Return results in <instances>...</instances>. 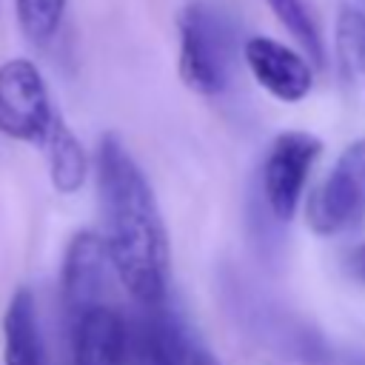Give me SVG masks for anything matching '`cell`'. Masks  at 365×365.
Segmentation results:
<instances>
[{
    "mask_svg": "<svg viewBox=\"0 0 365 365\" xmlns=\"http://www.w3.org/2000/svg\"><path fill=\"white\" fill-rule=\"evenodd\" d=\"M97 188L106 220L108 262L143 308H157L168 294V237L157 197L117 134L100 137Z\"/></svg>",
    "mask_w": 365,
    "mask_h": 365,
    "instance_id": "6da1fadb",
    "label": "cell"
},
{
    "mask_svg": "<svg viewBox=\"0 0 365 365\" xmlns=\"http://www.w3.org/2000/svg\"><path fill=\"white\" fill-rule=\"evenodd\" d=\"M365 217V137L348 143L308 194L305 222L317 237L342 234Z\"/></svg>",
    "mask_w": 365,
    "mask_h": 365,
    "instance_id": "3957f363",
    "label": "cell"
},
{
    "mask_svg": "<svg viewBox=\"0 0 365 365\" xmlns=\"http://www.w3.org/2000/svg\"><path fill=\"white\" fill-rule=\"evenodd\" d=\"M46 154H48V177L51 185L57 188V194H77L86 182V171H88V160L86 151L80 145V140L74 137V131L57 117L51 125V134L46 140Z\"/></svg>",
    "mask_w": 365,
    "mask_h": 365,
    "instance_id": "8fae6325",
    "label": "cell"
},
{
    "mask_svg": "<svg viewBox=\"0 0 365 365\" xmlns=\"http://www.w3.org/2000/svg\"><path fill=\"white\" fill-rule=\"evenodd\" d=\"M254 80L279 103H299L314 88V71L305 54L271 37H251L242 48Z\"/></svg>",
    "mask_w": 365,
    "mask_h": 365,
    "instance_id": "8992f818",
    "label": "cell"
},
{
    "mask_svg": "<svg viewBox=\"0 0 365 365\" xmlns=\"http://www.w3.org/2000/svg\"><path fill=\"white\" fill-rule=\"evenodd\" d=\"M140 322V359L143 365H217L208 348L191 334V328L163 305L145 308Z\"/></svg>",
    "mask_w": 365,
    "mask_h": 365,
    "instance_id": "9c48e42d",
    "label": "cell"
},
{
    "mask_svg": "<svg viewBox=\"0 0 365 365\" xmlns=\"http://www.w3.org/2000/svg\"><path fill=\"white\" fill-rule=\"evenodd\" d=\"M322 154V140L311 131H282L268 145L262 160V194L268 211L288 222L305 194L308 174Z\"/></svg>",
    "mask_w": 365,
    "mask_h": 365,
    "instance_id": "5b68a950",
    "label": "cell"
},
{
    "mask_svg": "<svg viewBox=\"0 0 365 365\" xmlns=\"http://www.w3.org/2000/svg\"><path fill=\"white\" fill-rule=\"evenodd\" d=\"M106 262H108V251H106V240L100 234L80 231L71 237L66 257H63V274H60L63 308H66L68 319H74L86 308L103 302L100 297H103Z\"/></svg>",
    "mask_w": 365,
    "mask_h": 365,
    "instance_id": "ba28073f",
    "label": "cell"
},
{
    "mask_svg": "<svg viewBox=\"0 0 365 365\" xmlns=\"http://www.w3.org/2000/svg\"><path fill=\"white\" fill-rule=\"evenodd\" d=\"M334 46L342 68L351 80L365 86V11L356 6H342L336 14Z\"/></svg>",
    "mask_w": 365,
    "mask_h": 365,
    "instance_id": "4fadbf2b",
    "label": "cell"
},
{
    "mask_svg": "<svg viewBox=\"0 0 365 365\" xmlns=\"http://www.w3.org/2000/svg\"><path fill=\"white\" fill-rule=\"evenodd\" d=\"M351 271H354V277L365 279V245L354 248V254H351Z\"/></svg>",
    "mask_w": 365,
    "mask_h": 365,
    "instance_id": "9a60e30c",
    "label": "cell"
},
{
    "mask_svg": "<svg viewBox=\"0 0 365 365\" xmlns=\"http://www.w3.org/2000/svg\"><path fill=\"white\" fill-rule=\"evenodd\" d=\"M3 365H48L34 294L17 288L3 314Z\"/></svg>",
    "mask_w": 365,
    "mask_h": 365,
    "instance_id": "30bf717a",
    "label": "cell"
},
{
    "mask_svg": "<svg viewBox=\"0 0 365 365\" xmlns=\"http://www.w3.org/2000/svg\"><path fill=\"white\" fill-rule=\"evenodd\" d=\"M66 3L68 0H14L17 23L26 40L37 46H46L48 40H54L66 14Z\"/></svg>",
    "mask_w": 365,
    "mask_h": 365,
    "instance_id": "5bb4252c",
    "label": "cell"
},
{
    "mask_svg": "<svg viewBox=\"0 0 365 365\" xmlns=\"http://www.w3.org/2000/svg\"><path fill=\"white\" fill-rule=\"evenodd\" d=\"M71 365H125L128 325L114 305L97 302L68 319Z\"/></svg>",
    "mask_w": 365,
    "mask_h": 365,
    "instance_id": "52a82bcc",
    "label": "cell"
},
{
    "mask_svg": "<svg viewBox=\"0 0 365 365\" xmlns=\"http://www.w3.org/2000/svg\"><path fill=\"white\" fill-rule=\"evenodd\" d=\"M265 3L274 11V17L279 20V26H285L288 34L302 46L305 57H311L314 66H322L325 63V40H322V29H319L311 0H265Z\"/></svg>",
    "mask_w": 365,
    "mask_h": 365,
    "instance_id": "7c38bea8",
    "label": "cell"
},
{
    "mask_svg": "<svg viewBox=\"0 0 365 365\" xmlns=\"http://www.w3.org/2000/svg\"><path fill=\"white\" fill-rule=\"evenodd\" d=\"M54 120L40 68L26 57L0 63V134L20 143H46Z\"/></svg>",
    "mask_w": 365,
    "mask_h": 365,
    "instance_id": "277c9868",
    "label": "cell"
},
{
    "mask_svg": "<svg viewBox=\"0 0 365 365\" xmlns=\"http://www.w3.org/2000/svg\"><path fill=\"white\" fill-rule=\"evenodd\" d=\"M351 365H365V359H356V362H351Z\"/></svg>",
    "mask_w": 365,
    "mask_h": 365,
    "instance_id": "2e32d148",
    "label": "cell"
},
{
    "mask_svg": "<svg viewBox=\"0 0 365 365\" xmlns=\"http://www.w3.org/2000/svg\"><path fill=\"white\" fill-rule=\"evenodd\" d=\"M180 80L202 94L217 97L231 80V31L225 20L205 3L180 11Z\"/></svg>",
    "mask_w": 365,
    "mask_h": 365,
    "instance_id": "7a4b0ae2",
    "label": "cell"
}]
</instances>
